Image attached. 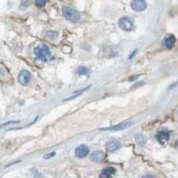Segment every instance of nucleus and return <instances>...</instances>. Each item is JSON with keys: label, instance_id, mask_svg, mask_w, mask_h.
<instances>
[{"label": "nucleus", "instance_id": "nucleus-1", "mask_svg": "<svg viewBox=\"0 0 178 178\" xmlns=\"http://www.w3.org/2000/svg\"><path fill=\"white\" fill-rule=\"evenodd\" d=\"M62 14L67 20L71 21H79L81 19V15L79 14L75 9L69 7H63L62 8Z\"/></svg>", "mask_w": 178, "mask_h": 178}, {"label": "nucleus", "instance_id": "nucleus-2", "mask_svg": "<svg viewBox=\"0 0 178 178\" xmlns=\"http://www.w3.org/2000/svg\"><path fill=\"white\" fill-rule=\"evenodd\" d=\"M34 53L37 58L41 61H46V58L50 55V50L46 45H41V46H37L34 50Z\"/></svg>", "mask_w": 178, "mask_h": 178}, {"label": "nucleus", "instance_id": "nucleus-3", "mask_svg": "<svg viewBox=\"0 0 178 178\" xmlns=\"http://www.w3.org/2000/svg\"><path fill=\"white\" fill-rule=\"evenodd\" d=\"M32 79V75L28 70H21L18 76V81L22 86H28Z\"/></svg>", "mask_w": 178, "mask_h": 178}, {"label": "nucleus", "instance_id": "nucleus-4", "mask_svg": "<svg viewBox=\"0 0 178 178\" xmlns=\"http://www.w3.org/2000/svg\"><path fill=\"white\" fill-rule=\"evenodd\" d=\"M131 7L135 12H143L146 9L147 3L145 0H133L131 2Z\"/></svg>", "mask_w": 178, "mask_h": 178}, {"label": "nucleus", "instance_id": "nucleus-5", "mask_svg": "<svg viewBox=\"0 0 178 178\" xmlns=\"http://www.w3.org/2000/svg\"><path fill=\"white\" fill-rule=\"evenodd\" d=\"M119 25L122 30H126V31H130L133 28V21L129 17L124 16V17L119 19Z\"/></svg>", "mask_w": 178, "mask_h": 178}, {"label": "nucleus", "instance_id": "nucleus-6", "mask_svg": "<svg viewBox=\"0 0 178 178\" xmlns=\"http://www.w3.org/2000/svg\"><path fill=\"white\" fill-rule=\"evenodd\" d=\"M75 154L79 158H85L89 154V148L85 144H80L75 150Z\"/></svg>", "mask_w": 178, "mask_h": 178}, {"label": "nucleus", "instance_id": "nucleus-7", "mask_svg": "<svg viewBox=\"0 0 178 178\" xmlns=\"http://www.w3.org/2000/svg\"><path fill=\"white\" fill-rule=\"evenodd\" d=\"M132 122H128V121H126V122H123L121 124H119L118 126H114V127H110V128H102L101 130L104 131V130H107V131H119V130H124V129H127L129 127L132 126Z\"/></svg>", "mask_w": 178, "mask_h": 178}, {"label": "nucleus", "instance_id": "nucleus-8", "mask_svg": "<svg viewBox=\"0 0 178 178\" xmlns=\"http://www.w3.org/2000/svg\"><path fill=\"white\" fill-rule=\"evenodd\" d=\"M104 158V153L101 150H95L90 155V160L95 163L101 162Z\"/></svg>", "mask_w": 178, "mask_h": 178}, {"label": "nucleus", "instance_id": "nucleus-9", "mask_svg": "<svg viewBox=\"0 0 178 178\" xmlns=\"http://www.w3.org/2000/svg\"><path fill=\"white\" fill-rule=\"evenodd\" d=\"M157 139L161 144H165L169 139V132H168V131L159 132L158 135H157Z\"/></svg>", "mask_w": 178, "mask_h": 178}, {"label": "nucleus", "instance_id": "nucleus-10", "mask_svg": "<svg viewBox=\"0 0 178 178\" xmlns=\"http://www.w3.org/2000/svg\"><path fill=\"white\" fill-rule=\"evenodd\" d=\"M116 173V170L115 168H111V167H108V168H105L102 169V174L100 176V177H103V178H108L110 177L112 175H114Z\"/></svg>", "mask_w": 178, "mask_h": 178}, {"label": "nucleus", "instance_id": "nucleus-11", "mask_svg": "<svg viewBox=\"0 0 178 178\" xmlns=\"http://www.w3.org/2000/svg\"><path fill=\"white\" fill-rule=\"evenodd\" d=\"M119 147H120V143H119L118 141H116V140L110 141V142H109V143H107V145H106L107 150H109L110 152L117 150Z\"/></svg>", "mask_w": 178, "mask_h": 178}, {"label": "nucleus", "instance_id": "nucleus-12", "mask_svg": "<svg viewBox=\"0 0 178 178\" xmlns=\"http://www.w3.org/2000/svg\"><path fill=\"white\" fill-rule=\"evenodd\" d=\"M175 42H176V39L174 36H168L165 39L162 41V44L167 47V48H172L175 45Z\"/></svg>", "mask_w": 178, "mask_h": 178}, {"label": "nucleus", "instance_id": "nucleus-13", "mask_svg": "<svg viewBox=\"0 0 178 178\" xmlns=\"http://www.w3.org/2000/svg\"><path fill=\"white\" fill-rule=\"evenodd\" d=\"M88 72L89 69L87 67H85V66H80L77 69V74L79 76H85V75L88 74Z\"/></svg>", "mask_w": 178, "mask_h": 178}, {"label": "nucleus", "instance_id": "nucleus-14", "mask_svg": "<svg viewBox=\"0 0 178 178\" xmlns=\"http://www.w3.org/2000/svg\"><path fill=\"white\" fill-rule=\"evenodd\" d=\"M135 141H136V143H138L139 145H143V144L146 143L147 139H146V137H145L144 135H137L135 136Z\"/></svg>", "mask_w": 178, "mask_h": 178}, {"label": "nucleus", "instance_id": "nucleus-15", "mask_svg": "<svg viewBox=\"0 0 178 178\" xmlns=\"http://www.w3.org/2000/svg\"><path fill=\"white\" fill-rule=\"evenodd\" d=\"M89 88V87H86V88H83V89H81V90H79V91H78V92H76L75 94V95H73V96H70V97H69V98H67V99H64L63 101H69V100H73V99H75L76 97H78L79 95H80L84 91H86L87 89H88Z\"/></svg>", "mask_w": 178, "mask_h": 178}, {"label": "nucleus", "instance_id": "nucleus-16", "mask_svg": "<svg viewBox=\"0 0 178 178\" xmlns=\"http://www.w3.org/2000/svg\"><path fill=\"white\" fill-rule=\"evenodd\" d=\"M35 4L39 7H43L46 5V0H35Z\"/></svg>", "mask_w": 178, "mask_h": 178}, {"label": "nucleus", "instance_id": "nucleus-17", "mask_svg": "<svg viewBox=\"0 0 178 178\" xmlns=\"http://www.w3.org/2000/svg\"><path fill=\"white\" fill-rule=\"evenodd\" d=\"M54 154H55L54 152H53L52 154H47V155H46V156H45V158H48V157H53V156H54Z\"/></svg>", "mask_w": 178, "mask_h": 178}]
</instances>
